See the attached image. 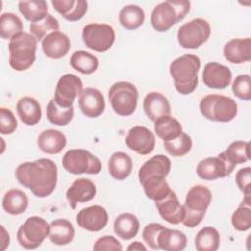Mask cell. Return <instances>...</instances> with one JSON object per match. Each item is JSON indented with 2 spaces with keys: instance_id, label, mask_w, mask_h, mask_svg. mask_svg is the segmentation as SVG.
Segmentation results:
<instances>
[{
  "instance_id": "1",
  "label": "cell",
  "mask_w": 251,
  "mask_h": 251,
  "mask_svg": "<svg viewBox=\"0 0 251 251\" xmlns=\"http://www.w3.org/2000/svg\"><path fill=\"white\" fill-rule=\"evenodd\" d=\"M19 183L28 188L38 198L53 193L58 180L57 165L50 159L41 158L20 164L15 172Z\"/></svg>"
},
{
  "instance_id": "2",
  "label": "cell",
  "mask_w": 251,
  "mask_h": 251,
  "mask_svg": "<svg viewBox=\"0 0 251 251\" xmlns=\"http://www.w3.org/2000/svg\"><path fill=\"white\" fill-rule=\"evenodd\" d=\"M200 66L199 57L193 54H184L170 64V75L177 92L187 95L196 89Z\"/></svg>"
},
{
  "instance_id": "3",
  "label": "cell",
  "mask_w": 251,
  "mask_h": 251,
  "mask_svg": "<svg viewBox=\"0 0 251 251\" xmlns=\"http://www.w3.org/2000/svg\"><path fill=\"white\" fill-rule=\"evenodd\" d=\"M37 39L27 32L15 35L9 42V65L18 72L29 69L36 58Z\"/></svg>"
},
{
  "instance_id": "4",
  "label": "cell",
  "mask_w": 251,
  "mask_h": 251,
  "mask_svg": "<svg viewBox=\"0 0 251 251\" xmlns=\"http://www.w3.org/2000/svg\"><path fill=\"white\" fill-rule=\"evenodd\" d=\"M190 11V2L187 0L165 1L153 9L150 22L152 27L159 32L168 31L173 25L184 19Z\"/></svg>"
},
{
  "instance_id": "5",
  "label": "cell",
  "mask_w": 251,
  "mask_h": 251,
  "mask_svg": "<svg viewBox=\"0 0 251 251\" xmlns=\"http://www.w3.org/2000/svg\"><path fill=\"white\" fill-rule=\"evenodd\" d=\"M201 114L209 121L227 123L237 115L236 102L225 95L208 94L204 96L199 104Z\"/></svg>"
},
{
  "instance_id": "6",
  "label": "cell",
  "mask_w": 251,
  "mask_h": 251,
  "mask_svg": "<svg viewBox=\"0 0 251 251\" xmlns=\"http://www.w3.org/2000/svg\"><path fill=\"white\" fill-rule=\"evenodd\" d=\"M108 96L114 112L119 116H130L137 107L138 91L131 82H115L110 87Z\"/></svg>"
},
{
  "instance_id": "7",
  "label": "cell",
  "mask_w": 251,
  "mask_h": 251,
  "mask_svg": "<svg viewBox=\"0 0 251 251\" xmlns=\"http://www.w3.org/2000/svg\"><path fill=\"white\" fill-rule=\"evenodd\" d=\"M64 169L73 175H97L102 169L100 160L85 149L68 150L62 159Z\"/></svg>"
},
{
  "instance_id": "8",
  "label": "cell",
  "mask_w": 251,
  "mask_h": 251,
  "mask_svg": "<svg viewBox=\"0 0 251 251\" xmlns=\"http://www.w3.org/2000/svg\"><path fill=\"white\" fill-rule=\"evenodd\" d=\"M50 225L41 217L32 216L25 220L18 229L17 239L25 249H35L49 235Z\"/></svg>"
},
{
  "instance_id": "9",
  "label": "cell",
  "mask_w": 251,
  "mask_h": 251,
  "mask_svg": "<svg viewBox=\"0 0 251 251\" xmlns=\"http://www.w3.org/2000/svg\"><path fill=\"white\" fill-rule=\"evenodd\" d=\"M210 34V24L202 18H196L178 28L177 41L182 48L197 49L209 39Z\"/></svg>"
},
{
  "instance_id": "10",
  "label": "cell",
  "mask_w": 251,
  "mask_h": 251,
  "mask_svg": "<svg viewBox=\"0 0 251 251\" xmlns=\"http://www.w3.org/2000/svg\"><path fill=\"white\" fill-rule=\"evenodd\" d=\"M115 30L108 24L90 23L82 29V39L86 47L102 53L109 50L115 41Z\"/></svg>"
},
{
  "instance_id": "11",
  "label": "cell",
  "mask_w": 251,
  "mask_h": 251,
  "mask_svg": "<svg viewBox=\"0 0 251 251\" xmlns=\"http://www.w3.org/2000/svg\"><path fill=\"white\" fill-rule=\"evenodd\" d=\"M234 168L235 166L232 165L222 152L216 157H208L201 160L196 167V173L198 176L204 180H215L228 176Z\"/></svg>"
},
{
  "instance_id": "12",
  "label": "cell",
  "mask_w": 251,
  "mask_h": 251,
  "mask_svg": "<svg viewBox=\"0 0 251 251\" xmlns=\"http://www.w3.org/2000/svg\"><path fill=\"white\" fill-rule=\"evenodd\" d=\"M81 79L73 74L62 75L56 85L54 101L62 108L73 106L75 99L80 95L83 90Z\"/></svg>"
},
{
  "instance_id": "13",
  "label": "cell",
  "mask_w": 251,
  "mask_h": 251,
  "mask_svg": "<svg viewBox=\"0 0 251 251\" xmlns=\"http://www.w3.org/2000/svg\"><path fill=\"white\" fill-rule=\"evenodd\" d=\"M156 143L154 133L143 126L131 127L126 137V146L139 155H148L154 150Z\"/></svg>"
},
{
  "instance_id": "14",
  "label": "cell",
  "mask_w": 251,
  "mask_h": 251,
  "mask_svg": "<svg viewBox=\"0 0 251 251\" xmlns=\"http://www.w3.org/2000/svg\"><path fill=\"white\" fill-rule=\"evenodd\" d=\"M108 213L100 205H92L81 209L76 215L77 225L88 231H99L108 224Z\"/></svg>"
},
{
  "instance_id": "15",
  "label": "cell",
  "mask_w": 251,
  "mask_h": 251,
  "mask_svg": "<svg viewBox=\"0 0 251 251\" xmlns=\"http://www.w3.org/2000/svg\"><path fill=\"white\" fill-rule=\"evenodd\" d=\"M202 77L209 88L224 89L230 84L232 74L228 67L218 62H209L204 67Z\"/></svg>"
},
{
  "instance_id": "16",
  "label": "cell",
  "mask_w": 251,
  "mask_h": 251,
  "mask_svg": "<svg viewBox=\"0 0 251 251\" xmlns=\"http://www.w3.org/2000/svg\"><path fill=\"white\" fill-rule=\"evenodd\" d=\"M78 106L82 114L88 118H97L105 110V98L100 90L86 87L78 97Z\"/></svg>"
},
{
  "instance_id": "17",
  "label": "cell",
  "mask_w": 251,
  "mask_h": 251,
  "mask_svg": "<svg viewBox=\"0 0 251 251\" xmlns=\"http://www.w3.org/2000/svg\"><path fill=\"white\" fill-rule=\"evenodd\" d=\"M96 186L94 182L85 177L75 179L66 192L67 200L72 209H75L78 203H85L94 198Z\"/></svg>"
},
{
  "instance_id": "18",
  "label": "cell",
  "mask_w": 251,
  "mask_h": 251,
  "mask_svg": "<svg viewBox=\"0 0 251 251\" xmlns=\"http://www.w3.org/2000/svg\"><path fill=\"white\" fill-rule=\"evenodd\" d=\"M156 208L160 216L169 224L177 225L182 222L184 217V208L178 201L176 194L171 192L163 199L155 202Z\"/></svg>"
},
{
  "instance_id": "19",
  "label": "cell",
  "mask_w": 251,
  "mask_h": 251,
  "mask_svg": "<svg viewBox=\"0 0 251 251\" xmlns=\"http://www.w3.org/2000/svg\"><path fill=\"white\" fill-rule=\"evenodd\" d=\"M171 160L162 154L155 155L147 160L138 171L140 184L151 177H167L171 171Z\"/></svg>"
},
{
  "instance_id": "20",
  "label": "cell",
  "mask_w": 251,
  "mask_h": 251,
  "mask_svg": "<svg viewBox=\"0 0 251 251\" xmlns=\"http://www.w3.org/2000/svg\"><path fill=\"white\" fill-rule=\"evenodd\" d=\"M41 46L46 57L50 59H61L69 52L71 40L67 34L61 31H54L42 39Z\"/></svg>"
},
{
  "instance_id": "21",
  "label": "cell",
  "mask_w": 251,
  "mask_h": 251,
  "mask_svg": "<svg viewBox=\"0 0 251 251\" xmlns=\"http://www.w3.org/2000/svg\"><path fill=\"white\" fill-rule=\"evenodd\" d=\"M224 57L229 63L242 64L251 61V38H233L223 49Z\"/></svg>"
},
{
  "instance_id": "22",
  "label": "cell",
  "mask_w": 251,
  "mask_h": 251,
  "mask_svg": "<svg viewBox=\"0 0 251 251\" xmlns=\"http://www.w3.org/2000/svg\"><path fill=\"white\" fill-rule=\"evenodd\" d=\"M143 110L149 120L155 122L157 119L171 115V105L165 95L152 91L143 99Z\"/></svg>"
},
{
  "instance_id": "23",
  "label": "cell",
  "mask_w": 251,
  "mask_h": 251,
  "mask_svg": "<svg viewBox=\"0 0 251 251\" xmlns=\"http://www.w3.org/2000/svg\"><path fill=\"white\" fill-rule=\"evenodd\" d=\"M212 201V192L210 189L202 184L192 186L186 196L183 207L190 211L205 214Z\"/></svg>"
},
{
  "instance_id": "24",
  "label": "cell",
  "mask_w": 251,
  "mask_h": 251,
  "mask_svg": "<svg viewBox=\"0 0 251 251\" xmlns=\"http://www.w3.org/2000/svg\"><path fill=\"white\" fill-rule=\"evenodd\" d=\"M67 144V138L63 132L57 129L49 128L43 130L37 137L38 148L50 155L60 153Z\"/></svg>"
},
{
  "instance_id": "25",
  "label": "cell",
  "mask_w": 251,
  "mask_h": 251,
  "mask_svg": "<svg viewBox=\"0 0 251 251\" xmlns=\"http://www.w3.org/2000/svg\"><path fill=\"white\" fill-rule=\"evenodd\" d=\"M16 109L20 120L27 126H34L41 120V106L39 102L32 97L25 96L19 99Z\"/></svg>"
},
{
  "instance_id": "26",
  "label": "cell",
  "mask_w": 251,
  "mask_h": 251,
  "mask_svg": "<svg viewBox=\"0 0 251 251\" xmlns=\"http://www.w3.org/2000/svg\"><path fill=\"white\" fill-rule=\"evenodd\" d=\"M53 8L66 20L75 22L87 12V2L84 0H52Z\"/></svg>"
},
{
  "instance_id": "27",
  "label": "cell",
  "mask_w": 251,
  "mask_h": 251,
  "mask_svg": "<svg viewBox=\"0 0 251 251\" xmlns=\"http://www.w3.org/2000/svg\"><path fill=\"white\" fill-rule=\"evenodd\" d=\"M108 171L110 176L117 180H124L132 171V160L125 152H115L108 161Z\"/></svg>"
},
{
  "instance_id": "28",
  "label": "cell",
  "mask_w": 251,
  "mask_h": 251,
  "mask_svg": "<svg viewBox=\"0 0 251 251\" xmlns=\"http://www.w3.org/2000/svg\"><path fill=\"white\" fill-rule=\"evenodd\" d=\"M49 240L55 245H67L75 237V228L67 219H57L50 223Z\"/></svg>"
},
{
  "instance_id": "29",
  "label": "cell",
  "mask_w": 251,
  "mask_h": 251,
  "mask_svg": "<svg viewBox=\"0 0 251 251\" xmlns=\"http://www.w3.org/2000/svg\"><path fill=\"white\" fill-rule=\"evenodd\" d=\"M139 230V221L136 216L130 213L119 215L114 222L115 233L124 240L135 237Z\"/></svg>"
},
{
  "instance_id": "30",
  "label": "cell",
  "mask_w": 251,
  "mask_h": 251,
  "mask_svg": "<svg viewBox=\"0 0 251 251\" xmlns=\"http://www.w3.org/2000/svg\"><path fill=\"white\" fill-rule=\"evenodd\" d=\"M186 235L178 229L165 227L158 236V245L165 251H181L186 247Z\"/></svg>"
},
{
  "instance_id": "31",
  "label": "cell",
  "mask_w": 251,
  "mask_h": 251,
  "mask_svg": "<svg viewBox=\"0 0 251 251\" xmlns=\"http://www.w3.org/2000/svg\"><path fill=\"white\" fill-rule=\"evenodd\" d=\"M154 130L158 137L164 141L172 140L182 132L181 124L174 117L164 116L154 122Z\"/></svg>"
},
{
  "instance_id": "32",
  "label": "cell",
  "mask_w": 251,
  "mask_h": 251,
  "mask_svg": "<svg viewBox=\"0 0 251 251\" xmlns=\"http://www.w3.org/2000/svg\"><path fill=\"white\" fill-rule=\"evenodd\" d=\"M28 206V198L26 194L20 189H10L3 196L2 207L4 211L10 215H21Z\"/></svg>"
},
{
  "instance_id": "33",
  "label": "cell",
  "mask_w": 251,
  "mask_h": 251,
  "mask_svg": "<svg viewBox=\"0 0 251 251\" xmlns=\"http://www.w3.org/2000/svg\"><path fill=\"white\" fill-rule=\"evenodd\" d=\"M145 14L141 7L137 5H126L119 13L120 24L128 30L140 27L144 22Z\"/></svg>"
},
{
  "instance_id": "34",
  "label": "cell",
  "mask_w": 251,
  "mask_h": 251,
  "mask_svg": "<svg viewBox=\"0 0 251 251\" xmlns=\"http://www.w3.org/2000/svg\"><path fill=\"white\" fill-rule=\"evenodd\" d=\"M70 64L75 71L83 75H90L97 70L99 61L97 57L91 53L79 50L72 54L70 58Z\"/></svg>"
},
{
  "instance_id": "35",
  "label": "cell",
  "mask_w": 251,
  "mask_h": 251,
  "mask_svg": "<svg viewBox=\"0 0 251 251\" xmlns=\"http://www.w3.org/2000/svg\"><path fill=\"white\" fill-rule=\"evenodd\" d=\"M18 7L25 20L31 23L38 22L48 15V6L44 0L20 1Z\"/></svg>"
},
{
  "instance_id": "36",
  "label": "cell",
  "mask_w": 251,
  "mask_h": 251,
  "mask_svg": "<svg viewBox=\"0 0 251 251\" xmlns=\"http://www.w3.org/2000/svg\"><path fill=\"white\" fill-rule=\"evenodd\" d=\"M194 244L198 251H216L220 246V233L215 227L205 226L197 232Z\"/></svg>"
},
{
  "instance_id": "37",
  "label": "cell",
  "mask_w": 251,
  "mask_h": 251,
  "mask_svg": "<svg viewBox=\"0 0 251 251\" xmlns=\"http://www.w3.org/2000/svg\"><path fill=\"white\" fill-rule=\"evenodd\" d=\"M46 117L51 124L64 126L72 121L74 117V107L62 108L52 99L46 106Z\"/></svg>"
},
{
  "instance_id": "38",
  "label": "cell",
  "mask_w": 251,
  "mask_h": 251,
  "mask_svg": "<svg viewBox=\"0 0 251 251\" xmlns=\"http://www.w3.org/2000/svg\"><path fill=\"white\" fill-rule=\"evenodd\" d=\"M141 185L143 186L145 195L155 202L165 198L172 190L165 177H151Z\"/></svg>"
},
{
  "instance_id": "39",
  "label": "cell",
  "mask_w": 251,
  "mask_h": 251,
  "mask_svg": "<svg viewBox=\"0 0 251 251\" xmlns=\"http://www.w3.org/2000/svg\"><path fill=\"white\" fill-rule=\"evenodd\" d=\"M23 32L22 20L14 13H3L0 17V35L3 39L11 40Z\"/></svg>"
},
{
  "instance_id": "40",
  "label": "cell",
  "mask_w": 251,
  "mask_h": 251,
  "mask_svg": "<svg viewBox=\"0 0 251 251\" xmlns=\"http://www.w3.org/2000/svg\"><path fill=\"white\" fill-rule=\"evenodd\" d=\"M60 24L59 21L53 17L51 14H48L45 18L38 22L31 23L29 25L30 33L37 39L42 40L46 35L51 32L59 31Z\"/></svg>"
},
{
  "instance_id": "41",
  "label": "cell",
  "mask_w": 251,
  "mask_h": 251,
  "mask_svg": "<svg viewBox=\"0 0 251 251\" xmlns=\"http://www.w3.org/2000/svg\"><path fill=\"white\" fill-rule=\"evenodd\" d=\"M223 153L232 165L243 164L249 160V142L242 140L233 141Z\"/></svg>"
},
{
  "instance_id": "42",
  "label": "cell",
  "mask_w": 251,
  "mask_h": 251,
  "mask_svg": "<svg viewBox=\"0 0 251 251\" xmlns=\"http://www.w3.org/2000/svg\"><path fill=\"white\" fill-rule=\"evenodd\" d=\"M165 150L173 157H181L189 153L192 147V139L185 132H181L179 136L172 140L164 141Z\"/></svg>"
},
{
  "instance_id": "43",
  "label": "cell",
  "mask_w": 251,
  "mask_h": 251,
  "mask_svg": "<svg viewBox=\"0 0 251 251\" xmlns=\"http://www.w3.org/2000/svg\"><path fill=\"white\" fill-rule=\"evenodd\" d=\"M231 224L236 230L246 231L251 227L250 205L241 203L231 216Z\"/></svg>"
},
{
  "instance_id": "44",
  "label": "cell",
  "mask_w": 251,
  "mask_h": 251,
  "mask_svg": "<svg viewBox=\"0 0 251 251\" xmlns=\"http://www.w3.org/2000/svg\"><path fill=\"white\" fill-rule=\"evenodd\" d=\"M234 95L244 101L251 100V77L249 75H239L231 86Z\"/></svg>"
},
{
  "instance_id": "45",
  "label": "cell",
  "mask_w": 251,
  "mask_h": 251,
  "mask_svg": "<svg viewBox=\"0 0 251 251\" xmlns=\"http://www.w3.org/2000/svg\"><path fill=\"white\" fill-rule=\"evenodd\" d=\"M165 228L164 226L158 223H150L145 226L142 230V238L144 242L152 249L159 250L158 245V236L160 232Z\"/></svg>"
},
{
  "instance_id": "46",
  "label": "cell",
  "mask_w": 251,
  "mask_h": 251,
  "mask_svg": "<svg viewBox=\"0 0 251 251\" xmlns=\"http://www.w3.org/2000/svg\"><path fill=\"white\" fill-rule=\"evenodd\" d=\"M18 126L17 120L13 112L5 107L0 108V132L2 134H12Z\"/></svg>"
},
{
  "instance_id": "47",
  "label": "cell",
  "mask_w": 251,
  "mask_h": 251,
  "mask_svg": "<svg viewBox=\"0 0 251 251\" xmlns=\"http://www.w3.org/2000/svg\"><path fill=\"white\" fill-rule=\"evenodd\" d=\"M122 249H123V246L121 242L112 235H105V236L99 237L93 245L94 251H104V250L121 251Z\"/></svg>"
},
{
  "instance_id": "48",
  "label": "cell",
  "mask_w": 251,
  "mask_h": 251,
  "mask_svg": "<svg viewBox=\"0 0 251 251\" xmlns=\"http://www.w3.org/2000/svg\"><path fill=\"white\" fill-rule=\"evenodd\" d=\"M236 184L244 195H250V182H251V168H241L235 175Z\"/></svg>"
},
{
  "instance_id": "49",
  "label": "cell",
  "mask_w": 251,
  "mask_h": 251,
  "mask_svg": "<svg viewBox=\"0 0 251 251\" xmlns=\"http://www.w3.org/2000/svg\"><path fill=\"white\" fill-rule=\"evenodd\" d=\"M128 251H140V250H143V251H146V247L139 241H133L132 243H130L127 248H126Z\"/></svg>"
},
{
  "instance_id": "50",
  "label": "cell",
  "mask_w": 251,
  "mask_h": 251,
  "mask_svg": "<svg viewBox=\"0 0 251 251\" xmlns=\"http://www.w3.org/2000/svg\"><path fill=\"white\" fill-rule=\"evenodd\" d=\"M1 230H2V233H3V236H2V244H3V250L6 249V247L9 245L10 243V236H9V233L6 231L5 227L3 226H1Z\"/></svg>"
}]
</instances>
